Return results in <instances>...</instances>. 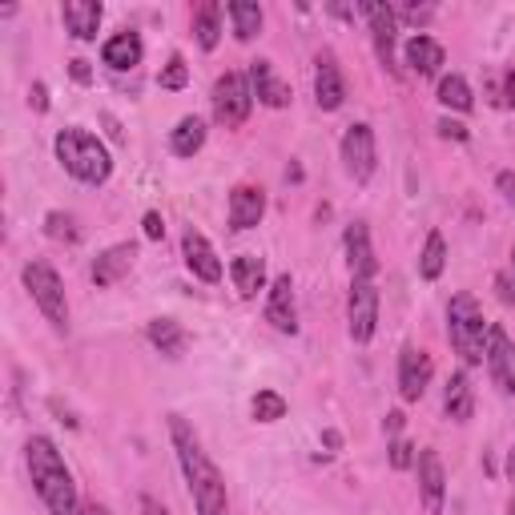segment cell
Segmentation results:
<instances>
[{
  "label": "cell",
  "mask_w": 515,
  "mask_h": 515,
  "mask_svg": "<svg viewBox=\"0 0 515 515\" xmlns=\"http://www.w3.org/2000/svg\"><path fill=\"white\" fill-rule=\"evenodd\" d=\"M338 153H342V165H347V174L367 186L375 178V169H379V145H375V129L367 121H355L347 125V133H342L338 141Z\"/></svg>",
  "instance_id": "cell-7"
},
{
  "label": "cell",
  "mask_w": 515,
  "mask_h": 515,
  "mask_svg": "<svg viewBox=\"0 0 515 515\" xmlns=\"http://www.w3.org/2000/svg\"><path fill=\"white\" fill-rule=\"evenodd\" d=\"M169 439H174L190 499L198 507V515H230V495H226V479L214 467V459L202 451L198 435L190 431V423L182 415H169Z\"/></svg>",
  "instance_id": "cell-1"
},
{
  "label": "cell",
  "mask_w": 515,
  "mask_h": 515,
  "mask_svg": "<svg viewBox=\"0 0 515 515\" xmlns=\"http://www.w3.org/2000/svg\"><path fill=\"white\" fill-rule=\"evenodd\" d=\"M487 375L499 395H515V342L503 326H487Z\"/></svg>",
  "instance_id": "cell-9"
},
{
  "label": "cell",
  "mask_w": 515,
  "mask_h": 515,
  "mask_svg": "<svg viewBox=\"0 0 515 515\" xmlns=\"http://www.w3.org/2000/svg\"><path fill=\"white\" fill-rule=\"evenodd\" d=\"M495 290H499V298H503V302H515V290H511V278H507V274H499V278H495Z\"/></svg>",
  "instance_id": "cell-42"
},
{
  "label": "cell",
  "mask_w": 515,
  "mask_h": 515,
  "mask_svg": "<svg viewBox=\"0 0 515 515\" xmlns=\"http://www.w3.org/2000/svg\"><path fill=\"white\" fill-rule=\"evenodd\" d=\"M141 57H145V45H141V37L137 33H113L105 45H101V61L113 69V73H125V69H137L141 65Z\"/></svg>",
  "instance_id": "cell-22"
},
{
  "label": "cell",
  "mask_w": 515,
  "mask_h": 515,
  "mask_svg": "<svg viewBox=\"0 0 515 515\" xmlns=\"http://www.w3.org/2000/svg\"><path fill=\"white\" fill-rule=\"evenodd\" d=\"M157 85L161 89H169V93H174V89H186L190 85V69H186V57H169V65L157 73Z\"/></svg>",
  "instance_id": "cell-33"
},
{
  "label": "cell",
  "mask_w": 515,
  "mask_h": 515,
  "mask_svg": "<svg viewBox=\"0 0 515 515\" xmlns=\"http://www.w3.org/2000/svg\"><path fill=\"white\" fill-rule=\"evenodd\" d=\"M45 234L53 242H81V230H77L73 214H61V210H49L45 214Z\"/></svg>",
  "instance_id": "cell-32"
},
{
  "label": "cell",
  "mask_w": 515,
  "mask_h": 515,
  "mask_svg": "<svg viewBox=\"0 0 515 515\" xmlns=\"http://www.w3.org/2000/svg\"><path fill=\"white\" fill-rule=\"evenodd\" d=\"M81 515H113L105 503H97V499H89V503H81Z\"/></svg>",
  "instance_id": "cell-44"
},
{
  "label": "cell",
  "mask_w": 515,
  "mask_h": 515,
  "mask_svg": "<svg viewBox=\"0 0 515 515\" xmlns=\"http://www.w3.org/2000/svg\"><path fill=\"white\" fill-rule=\"evenodd\" d=\"M61 21H65L69 37L97 41L101 21H105V5H101V0H65V5H61Z\"/></svg>",
  "instance_id": "cell-16"
},
{
  "label": "cell",
  "mask_w": 515,
  "mask_h": 515,
  "mask_svg": "<svg viewBox=\"0 0 515 515\" xmlns=\"http://www.w3.org/2000/svg\"><path fill=\"white\" fill-rule=\"evenodd\" d=\"M499 109H515V69L503 73V85H499Z\"/></svg>",
  "instance_id": "cell-38"
},
{
  "label": "cell",
  "mask_w": 515,
  "mask_h": 515,
  "mask_svg": "<svg viewBox=\"0 0 515 515\" xmlns=\"http://www.w3.org/2000/svg\"><path fill=\"white\" fill-rule=\"evenodd\" d=\"M69 77L77 81V85H93V69H89V61H69Z\"/></svg>",
  "instance_id": "cell-40"
},
{
  "label": "cell",
  "mask_w": 515,
  "mask_h": 515,
  "mask_svg": "<svg viewBox=\"0 0 515 515\" xmlns=\"http://www.w3.org/2000/svg\"><path fill=\"white\" fill-rule=\"evenodd\" d=\"M359 13L367 17L371 33H375V53H379V65L391 69L399 77V65H395V29H399V13L391 5H359Z\"/></svg>",
  "instance_id": "cell-12"
},
{
  "label": "cell",
  "mask_w": 515,
  "mask_h": 515,
  "mask_svg": "<svg viewBox=\"0 0 515 515\" xmlns=\"http://www.w3.org/2000/svg\"><path fill=\"white\" fill-rule=\"evenodd\" d=\"M443 415H447L451 423H467V419L475 415V391H471L467 371H455V375L447 379V387H443Z\"/></svg>",
  "instance_id": "cell-24"
},
{
  "label": "cell",
  "mask_w": 515,
  "mask_h": 515,
  "mask_svg": "<svg viewBox=\"0 0 515 515\" xmlns=\"http://www.w3.org/2000/svg\"><path fill=\"white\" fill-rule=\"evenodd\" d=\"M226 17H230L234 37H238L242 45H250V41L262 33V25H266L262 5H250V0H230V5H226Z\"/></svg>",
  "instance_id": "cell-26"
},
{
  "label": "cell",
  "mask_w": 515,
  "mask_h": 515,
  "mask_svg": "<svg viewBox=\"0 0 515 515\" xmlns=\"http://www.w3.org/2000/svg\"><path fill=\"white\" fill-rule=\"evenodd\" d=\"M145 338H149V347L153 351H161L165 359H182V351H186V330H182V322H174V318H149L145 322Z\"/></svg>",
  "instance_id": "cell-23"
},
{
  "label": "cell",
  "mask_w": 515,
  "mask_h": 515,
  "mask_svg": "<svg viewBox=\"0 0 515 515\" xmlns=\"http://www.w3.org/2000/svg\"><path fill=\"white\" fill-rule=\"evenodd\" d=\"M415 459H419V451H415L407 439H395V443H391V467H395V471L415 467Z\"/></svg>",
  "instance_id": "cell-34"
},
{
  "label": "cell",
  "mask_w": 515,
  "mask_h": 515,
  "mask_svg": "<svg viewBox=\"0 0 515 515\" xmlns=\"http://www.w3.org/2000/svg\"><path fill=\"white\" fill-rule=\"evenodd\" d=\"M266 218V194L258 186H234L230 190V230L246 234L254 226H262Z\"/></svg>",
  "instance_id": "cell-18"
},
{
  "label": "cell",
  "mask_w": 515,
  "mask_h": 515,
  "mask_svg": "<svg viewBox=\"0 0 515 515\" xmlns=\"http://www.w3.org/2000/svg\"><path fill=\"white\" fill-rule=\"evenodd\" d=\"M25 463H29V475H33V491L41 495L49 515H81L73 471L65 467V459H61V451L49 435H33L25 443Z\"/></svg>",
  "instance_id": "cell-2"
},
{
  "label": "cell",
  "mask_w": 515,
  "mask_h": 515,
  "mask_svg": "<svg viewBox=\"0 0 515 515\" xmlns=\"http://www.w3.org/2000/svg\"><path fill=\"white\" fill-rule=\"evenodd\" d=\"M141 230H145V238H149V242H161V238H165V222H161V214H157V210H149V214L141 218Z\"/></svg>",
  "instance_id": "cell-37"
},
{
  "label": "cell",
  "mask_w": 515,
  "mask_h": 515,
  "mask_svg": "<svg viewBox=\"0 0 515 515\" xmlns=\"http://www.w3.org/2000/svg\"><path fill=\"white\" fill-rule=\"evenodd\" d=\"M194 37H198V49L202 53H214L218 41H222V5L218 0H206L194 17Z\"/></svg>",
  "instance_id": "cell-28"
},
{
  "label": "cell",
  "mask_w": 515,
  "mask_h": 515,
  "mask_svg": "<svg viewBox=\"0 0 515 515\" xmlns=\"http://www.w3.org/2000/svg\"><path fill=\"white\" fill-rule=\"evenodd\" d=\"M182 258H186V266H190V274L198 278V282H222V258H218V250L210 246V238L206 234H198L194 226L182 234Z\"/></svg>",
  "instance_id": "cell-13"
},
{
  "label": "cell",
  "mask_w": 515,
  "mask_h": 515,
  "mask_svg": "<svg viewBox=\"0 0 515 515\" xmlns=\"http://www.w3.org/2000/svg\"><path fill=\"white\" fill-rule=\"evenodd\" d=\"M21 282H25L29 298L37 302V310L45 314V322H49L57 334H69V298H65V282H61V274H57L49 262L33 258V262H25Z\"/></svg>",
  "instance_id": "cell-5"
},
{
  "label": "cell",
  "mask_w": 515,
  "mask_h": 515,
  "mask_svg": "<svg viewBox=\"0 0 515 515\" xmlns=\"http://www.w3.org/2000/svg\"><path fill=\"white\" fill-rule=\"evenodd\" d=\"M29 105H33L37 113H49V85H45V81H33V89H29Z\"/></svg>",
  "instance_id": "cell-39"
},
{
  "label": "cell",
  "mask_w": 515,
  "mask_h": 515,
  "mask_svg": "<svg viewBox=\"0 0 515 515\" xmlns=\"http://www.w3.org/2000/svg\"><path fill=\"white\" fill-rule=\"evenodd\" d=\"M250 415L258 423H278V419H286V399L278 391H258L250 403Z\"/></svg>",
  "instance_id": "cell-31"
},
{
  "label": "cell",
  "mask_w": 515,
  "mask_h": 515,
  "mask_svg": "<svg viewBox=\"0 0 515 515\" xmlns=\"http://www.w3.org/2000/svg\"><path fill=\"white\" fill-rule=\"evenodd\" d=\"M141 515H169V511H165V503H161V499L141 495Z\"/></svg>",
  "instance_id": "cell-41"
},
{
  "label": "cell",
  "mask_w": 515,
  "mask_h": 515,
  "mask_svg": "<svg viewBox=\"0 0 515 515\" xmlns=\"http://www.w3.org/2000/svg\"><path fill=\"white\" fill-rule=\"evenodd\" d=\"M511 278H515V246H511Z\"/></svg>",
  "instance_id": "cell-47"
},
{
  "label": "cell",
  "mask_w": 515,
  "mask_h": 515,
  "mask_svg": "<svg viewBox=\"0 0 515 515\" xmlns=\"http://www.w3.org/2000/svg\"><path fill=\"white\" fill-rule=\"evenodd\" d=\"M435 129H439V137H447V141H471V133H467V125H463V121H451V117H443Z\"/></svg>",
  "instance_id": "cell-36"
},
{
  "label": "cell",
  "mask_w": 515,
  "mask_h": 515,
  "mask_svg": "<svg viewBox=\"0 0 515 515\" xmlns=\"http://www.w3.org/2000/svg\"><path fill=\"white\" fill-rule=\"evenodd\" d=\"M487 326L491 322H483V310H479V302L471 294L451 298V306H447V338H451L455 355L467 367L487 363Z\"/></svg>",
  "instance_id": "cell-4"
},
{
  "label": "cell",
  "mask_w": 515,
  "mask_h": 515,
  "mask_svg": "<svg viewBox=\"0 0 515 515\" xmlns=\"http://www.w3.org/2000/svg\"><path fill=\"white\" fill-rule=\"evenodd\" d=\"M266 322L278 334H298V306H294V278L278 274L266 290Z\"/></svg>",
  "instance_id": "cell-14"
},
{
  "label": "cell",
  "mask_w": 515,
  "mask_h": 515,
  "mask_svg": "<svg viewBox=\"0 0 515 515\" xmlns=\"http://www.w3.org/2000/svg\"><path fill=\"white\" fill-rule=\"evenodd\" d=\"M342 250H347V270H351V278H379V258H375L367 222H351V226H347V234H342Z\"/></svg>",
  "instance_id": "cell-15"
},
{
  "label": "cell",
  "mask_w": 515,
  "mask_h": 515,
  "mask_svg": "<svg viewBox=\"0 0 515 515\" xmlns=\"http://www.w3.org/2000/svg\"><path fill=\"white\" fill-rule=\"evenodd\" d=\"M202 145H206V121L198 113L182 117L174 129H169V149H174L178 157H194V153H202Z\"/></svg>",
  "instance_id": "cell-27"
},
{
  "label": "cell",
  "mask_w": 515,
  "mask_h": 515,
  "mask_svg": "<svg viewBox=\"0 0 515 515\" xmlns=\"http://www.w3.org/2000/svg\"><path fill=\"white\" fill-rule=\"evenodd\" d=\"M210 101H214L218 125L242 129V125L250 121V113H254V89H250V77H246V73H222V77L214 81Z\"/></svg>",
  "instance_id": "cell-6"
},
{
  "label": "cell",
  "mask_w": 515,
  "mask_h": 515,
  "mask_svg": "<svg viewBox=\"0 0 515 515\" xmlns=\"http://www.w3.org/2000/svg\"><path fill=\"white\" fill-rule=\"evenodd\" d=\"M314 101H318L322 113H334V109H342V101H347V81H342L334 57L314 61Z\"/></svg>",
  "instance_id": "cell-17"
},
{
  "label": "cell",
  "mask_w": 515,
  "mask_h": 515,
  "mask_svg": "<svg viewBox=\"0 0 515 515\" xmlns=\"http://www.w3.org/2000/svg\"><path fill=\"white\" fill-rule=\"evenodd\" d=\"M415 471H419V499L427 507V515H443V503H447V471H443V459L435 447H423L419 459H415Z\"/></svg>",
  "instance_id": "cell-11"
},
{
  "label": "cell",
  "mask_w": 515,
  "mask_h": 515,
  "mask_svg": "<svg viewBox=\"0 0 515 515\" xmlns=\"http://www.w3.org/2000/svg\"><path fill=\"white\" fill-rule=\"evenodd\" d=\"M439 105H443V109H451V113H471L475 97H471L467 77H459V73L439 77Z\"/></svg>",
  "instance_id": "cell-29"
},
{
  "label": "cell",
  "mask_w": 515,
  "mask_h": 515,
  "mask_svg": "<svg viewBox=\"0 0 515 515\" xmlns=\"http://www.w3.org/2000/svg\"><path fill=\"white\" fill-rule=\"evenodd\" d=\"M403 57H407L411 73H419V77H435V73H443V65H447L443 45H439L435 37H427V33H415V37L407 41Z\"/></svg>",
  "instance_id": "cell-21"
},
{
  "label": "cell",
  "mask_w": 515,
  "mask_h": 515,
  "mask_svg": "<svg viewBox=\"0 0 515 515\" xmlns=\"http://www.w3.org/2000/svg\"><path fill=\"white\" fill-rule=\"evenodd\" d=\"M246 77H250L254 97H258L266 109H286V105H290V85L274 73V61H254Z\"/></svg>",
  "instance_id": "cell-20"
},
{
  "label": "cell",
  "mask_w": 515,
  "mask_h": 515,
  "mask_svg": "<svg viewBox=\"0 0 515 515\" xmlns=\"http://www.w3.org/2000/svg\"><path fill=\"white\" fill-rule=\"evenodd\" d=\"M443 270H447V238L439 230H431L427 242H423V254H419V278L435 282Z\"/></svg>",
  "instance_id": "cell-30"
},
{
  "label": "cell",
  "mask_w": 515,
  "mask_h": 515,
  "mask_svg": "<svg viewBox=\"0 0 515 515\" xmlns=\"http://www.w3.org/2000/svg\"><path fill=\"white\" fill-rule=\"evenodd\" d=\"M431 379H435L431 355L419 351V347H403L399 351V395H403V403H419L427 395Z\"/></svg>",
  "instance_id": "cell-10"
},
{
  "label": "cell",
  "mask_w": 515,
  "mask_h": 515,
  "mask_svg": "<svg viewBox=\"0 0 515 515\" xmlns=\"http://www.w3.org/2000/svg\"><path fill=\"white\" fill-rule=\"evenodd\" d=\"M322 443H326L330 451H338V447H342V435H338V431H322Z\"/></svg>",
  "instance_id": "cell-45"
},
{
  "label": "cell",
  "mask_w": 515,
  "mask_h": 515,
  "mask_svg": "<svg viewBox=\"0 0 515 515\" xmlns=\"http://www.w3.org/2000/svg\"><path fill=\"white\" fill-rule=\"evenodd\" d=\"M383 431L399 435V431H403V411H391V415H387V423H383Z\"/></svg>",
  "instance_id": "cell-43"
},
{
  "label": "cell",
  "mask_w": 515,
  "mask_h": 515,
  "mask_svg": "<svg viewBox=\"0 0 515 515\" xmlns=\"http://www.w3.org/2000/svg\"><path fill=\"white\" fill-rule=\"evenodd\" d=\"M230 278H234V286H238L242 298H258V290H266V258L238 254L230 262Z\"/></svg>",
  "instance_id": "cell-25"
},
{
  "label": "cell",
  "mask_w": 515,
  "mask_h": 515,
  "mask_svg": "<svg viewBox=\"0 0 515 515\" xmlns=\"http://www.w3.org/2000/svg\"><path fill=\"white\" fill-rule=\"evenodd\" d=\"M507 475L515 479V447H511V455H507Z\"/></svg>",
  "instance_id": "cell-46"
},
{
  "label": "cell",
  "mask_w": 515,
  "mask_h": 515,
  "mask_svg": "<svg viewBox=\"0 0 515 515\" xmlns=\"http://www.w3.org/2000/svg\"><path fill=\"white\" fill-rule=\"evenodd\" d=\"M379 330V286L375 278H351V290H347V334L367 347Z\"/></svg>",
  "instance_id": "cell-8"
},
{
  "label": "cell",
  "mask_w": 515,
  "mask_h": 515,
  "mask_svg": "<svg viewBox=\"0 0 515 515\" xmlns=\"http://www.w3.org/2000/svg\"><path fill=\"white\" fill-rule=\"evenodd\" d=\"M507 515H515V499H511V503H507Z\"/></svg>",
  "instance_id": "cell-48"
},
{
  "label": "cell",
  "mask_w": 515,
  "mask_h": 515,
  "mask_svg": "<svg viewBox=\"0 0 515 515\" xmlns=\"http://www.w3.org/2000/svg\"><path fill=\"white\" fill-rule=\"evenodd\" d=\"M53 149H57V161L69 178H77L81 186H105L109 174H113V157L105 149V141L81 125H69L53 137Z\"/></svg>",
  "instance_id": "cell-3"
},
{
  "label": "cell",
  "mask_w": 515,
  "mask_h": 515,
  "mask_svg": "<svg viewBox=\"0 0 515 515\" xmlns=\"http://www.w3.org/2000/svg\"><path fill=\"white\" fill-rule=\"evenodd\" d=\"M133 262H137V246H133V242H117V246H109V250H101V254L93 258L89 278H93L97 286H113V282H121V278L133 270Z\"/></svg>",
  "instance_id": "cell-19"
},
{
  "label": "cell",
  "mask_w": 515,
  "mask_h": 515,
  "mask_svg": "<svg viewBox=\"0 0 515 515\" xmlns=\"http://www.w3.org/2000/svg\"><path fill=\"white\" fill-rule=\"evenodd\" d=\"M495 190H499V198L515 210V174H511V169H499V174H495Z\"/></svg>",
  "instance_id": "cell-35"
}]
</instances>
